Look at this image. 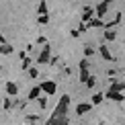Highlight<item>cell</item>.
Masks as SVG:
<instances>
[{
	"label": "cell",
	"mask_w": 125,
	"mask_h": 125,
	"mask_svg": "<svg viewBox=\"0 0 125 125\" xmlns=\"http://www.w3.org/2000/svg\"><path fill=\"white\" fill-rule=\"evenodd\" d=\"M31 66H33V58H29V55H27V58H25V60H21V70H29V68Z\"/></svg>",
	"instance_id": "obj_17"
},
{
	"label": "cell",
	"mask_w": 125,
	"mask_h": 125,
	"mask_svg": "<svg viewBox=\"0 0 125 125\" xmlns=\"http://www.w3.org/2000/svg\"><path fill=\"white\" fill-rule=\"evenodd\" d=\"M113 125H121V123H113Z\"/></svg>",
	"instance_id": "obj_33"
},
{
	"label": "cell",
	"mask_w": 125,
	"mask_h": 125,
	"mask_svg": "<svg viewBox=\"0 0 125 125\" xmlns=\"http://www.w3.org/2000/svg\"><path fill=\"white\" fill-rule=\"evenodd\" d=\"M103 101H105V94H103V92H98V94H94V96H92L90 105H101Z\"/></svg>",
	"instance_id": "obj_19"
},
{
	"label": "cell",
	"mask_w": 125,
	"mask_h": 125,
	"mask_svg": "<svg viewBox=\"0 0 125 125\" xmlns=\"http://www.w3.org/2000/svg\"><path fill=\"white\" fill-rule=\"evenodd\" d=\"M2 107H4V111H10V109H12V101H10V96H4Z\"/></svg>",
	"instance_id": "obj_24"
},
{
	"label": "cell",
	"mask_w": 125,
	"mask_h": 125,
	"mask_svg": "<svg viewBox=\"0 0 125 125\" xmlns=\"http://www.w3.org/2000/svg\"><path fill=\"white\" fill-rule=\"evenodd\" d=\"M0 72H2V66H0Z\"/></svg>",
	"instance_id": "obj_34"
},
{
	"label": "cell",
	"mask_w": 125,
	"mask_h": 125,
	"mask_svg": "<svg viewBox=\"0 0 125 125\" xmlns=\"http://www.w3.org/2000/svg\"><path fill=\"white\" fill-rule=\"evenodd\" d=\"M41 96V88H39V84L37 86H33L29 90V94H27V103H31V101H37V98Z\"/></svg>",
	"instance_id": "obj_10"
},
{
	"label": "cell",
	"mask_w": 125,
	"mask_h": 125,
	"mask_svg": "<svg viewBox=\"0 0 125 125\" xmlns=\"http://www.w3.org/2000/svg\"><path fill=\"white\" fill-rule=\"evenodd\" d=\"M49 58H51V45H43V49L37 55V64H49Z\"/></svg>",
	"instance_id": "obj_4"
},
{
	"label": "cell",
	"mask_w": 125,
	"mask_h": 125,
	"mask_svg": "<svg viewBox=\"0 0 125 125\" xmlns=\"http://www.w3.org/2000/svg\"><path fill=\"white\" fill-rule=\"evenodd\" d=\"M47 14V2L45 0H39V4H37V17H45Z\"/></svg>",
	"instance_id": "obj_14"
},
{
	"label": "cell",
	"mask_w": 125,
	"mask_h": 125,
	"mask_svg": "<svg viewBox=\"0 0 125 125\" xmlns=\"http://www.w3.org/2000/svg\"><path fill=\"white\" fill-rule=\"evenodd\" d=\"M19 94V84L12 80H6L4 82V96H17Z\"/></svg>",
	"instance_id": "obj_2"
},
{
	"label": "cell",
	"mask_w": 125,
	"mask_h": 125,
	"mask_svg": "<svg viewBox=\"0 0 125 125\" xmlns=\"http://www.w3.org/2000/svg\"><path fill=\"white\" fill-rule=\"evenodd\" d=\"M25 119H27V123H29V125H37V123H39V115H35V113H29Z\"/></svg>",
	"instance_id": "obj_18"
},
{
	"label": "cell",
	"mask_w": 125,
	"mask_h": 125,
	"mask_svg": "<svg viewBox=\"0 0 125 125\" xmlns=\"http://www.w3.org/2000/svg\"><path fill=\"white\" fill-rule=\"evenodd\" d=\"M90 19H94V8L92 6H84L82 8V23H88Z\"/></svg>",
	"instance_id": "obj_6"
},
{
	"label": "cell",
	"mask_w": 125,
	"mask_h": 125,
	"mask_svg": "<svg viewBox=\"0 0 125 125\" xmlns=\"http://www.w3.org/2000/svg\"><path fill=\"white\" fill-rule=\"evenodd\" d=\"M45 125H70L68 117H49Z\"/></svg>",
	"instance_id": "obj_8"
},
{
	"label": "cell",
	"mask_w": 125,
	"mask_h": 125,
	"mask_svg": "<svg viewBox=\"0 0 125 125\" xmlns=\"http://www.w3.org/2000/svg\"><path fill=\"white\" fill-rule=\"evenodd\" d=\"M111 92H121L123 94V90H125V82L119 78V80H115V82H111V88H109Z\"/></svg>",
	"instance_id": "obj_9"
},
{
	"label": "cell",
	"mask_w": 125,
	"mask_h": 125,
	"mask_svg": "<svg viewBox=\"0 0 125 125\" xmlns=\"http://www.w3.org/2000/svg\"><path fill=\"white\" fill-rule=\"evenodd\" d=\"M41 92H45V94H55V90H58V84H55L53 80H43L39 84Z\"/></svg>",
	"instance_id": "obj_3"
},
{
	"label": "cell",
	"mask_w": 125,
	"mask_h": 125,
	"mask_svg": "<svg viewBox=\"0 0 125 125\" xmlns=\"http://www.w3.org/2000/svg\"><path fill=\"white\" fill-rule=\"evenodd\" d=\"M37 105H39V109H45V107H47V96L41 94V96L37 98Z\"/></svg>",
	"instance_id": "obj_23"
},
{
	"label": "cell",
	"mask_w": 125,
	"mask_h": 125,
	"mask_svg": "<svg viewBox=\"0 0 125 125\" xmlns=\"http://www.w3.org/2000/svg\"><path fill=\"white\" fill-rule=\"evenodd\" d=\"M84 84H86V88H94L96 86V78L94 76H88L86 80H84Z\"/></svg>",
	"instance_id": "obj_21"
},
{
	"label": "cell",
	"mask_w": 125,
	"mask_h": 125,
	"mask_svg": "<svg viewBox=\"0 0 125 125\" xmlns=\"http://www.w3.org/2000/svg\"><path fill=\"white\" fill-rule=\"evenodd\" d=\"M109 12V6L105 2H101L98 4V6L94 8V19H98V21H105V14Z\"/></svg>",
	"instance_id": "obj_5"
},
{
	"label": "cell",
	"mask_w": 125,
	"mask_h": 125,
	"mask_svg": "<svg viewBox=\"0 0 125 125\" xmlns=\"http://www.w3.org/2000/svg\"><path fill=\"white\" fill-rule=\"evenodd\" d=\"M49 64H51V66H64V62H62L60 55H51V58H49Z\"/></svg>",
	"instance_id": "obj_20"
},
{
	"label": "cell",
	"mask_w": 125,
	"mask_h": 125,
	"mask_svg": "<svg viewBox=\"0 0 125 125\" xmlns=\"http://www.w3.org/2000/svg\"><path fill=\"white\" fill-rule=\"evenodd\" d=\"M27 72H29V78H37V76H39V70H37L35 66H31Z\"/></svg>",
	"instance_id": "obj_25"
},
{
	"label": "cell",
	"mask_w": 125,
	"mask_h": 125,
	"mask_svg": "<svg viewBox=\"0 0 125 125\" xmlns=\"http://www.w3.org/2000/svg\"><path fill=\"white\" fill-rule=\"evenodd\" d=\"M2 43H6V39H4V35L0 33V45H2Z\"/></svg>",
	"instance_id": "obj_31"
},
{
	"label": "cell",
	"mask_w": 125,
	"mask_h": 125,
	"mask_svg": "<svg viewBox=\"0 0 125 125\" xmlns=\"http://www.w3.org/2000/svg\"><path fill=\"white\" fill-rule=\"evenodd\" d=\"M64 74H72V68L70 66H64Z\"/></svg>",
	"instance_id": "obj_30"
},
{
	"label": "cell",
	"mask_w": 125,
	"mask_h": 125,
	"mask_svg": "<svg viewBox=\"0 0 125 125\" xmlns=\"http://www.w3.org/2000/svg\"><path fill=\"white\" fill-rule=\"evenodd\" d=\"M88 29H96V27H105V21H98V19H90L86 23Z\"/></svg>",
	"instance_id": "obj_15"
},
{
	"label": "cell",
	"mask_w": 125,
	"mask_h": 125,
	"mask_svg": "<svg viewBox=\"0 0 125 125\" xmlns=\"http://www.w3.org/2000/svg\"><path fill=\"white\" fill-rule=\"evenodd\" d=\"M68 111H70V94H64L60 98V103L55 105L51 117H68Z\"/></svg>",
	"instance_id": "obj_1"
},
{
	"label": "cell",
	"mask_w": 125,
	"mask_h": 125,
	"mask_svg": "<svg viewBox=\"0 0 125 125\" xmlns=\"http://www.w3.org/2000/svg\"><path fill=\"white\" fill-rule=\"evenodd\" d=\"M98 53L103 55V60H107V62H113V55H111V51H109V45L103 43L101 47H98Z\"/></svg>",
	"instance_id": "obj_12"
},
{
	"label": "cell",
	"mask_w": 125,
	"mask_h": 125,
	"mask_svg": "<svg viewBox=\"0 0 125 125\" xmlns=\"http://www.w3.org/2000/svg\"><path fill=\"white\" fill-rule=\"evenodd\" d=\"M12 51H14L12 45H8V43H2V45H0V53H2V55H10Z\"/></svg>",
	"instance_id": "obj_16"
},
{
	"label": "cell",
	"mask_w": 125,
	"mask_h": 125,
	"mask_svg": "<svg viewBox=\"0 0 125 125\" xmlns=\"http://www.w3.org/2000/svg\"><path fill=\"white\" fill-rule=\"evenodd\" d=\"M103 39L105 41H115L117 39V29H107L105 33H103Z\"/></svg>",
	"instance_id": "obj_13"
},
{
	"label": "cell",
	"mask_w": 125,
	"mask_h": 125,
	"mask_svg": "<svg viewBox=\"0 0 125 125\" xmlns=\"http://www.w3.org/2000/svg\"><path fill=\"white\" fill-rule=\"evenodd\" d=\"M37 45H47V39H45L43 35H39L37 37Z\"/></svg>",
	"instance_id": "obj_27"
},
{
	"label": "cell",
	"mask_w": 125,
	"mask_h": 125,
	"mask_svg": "<svg viewBox=\"0 0 125 125\" xmlns=\"http://www.w3.org/2000/svg\"><path fill=\"white\" fill-rule=\"evenodd\" d=\"M86 29H88V27H86V23H80V27H78L76 31H78V33H86Z\"/></svg>",
	"instance_id": "obj_28"
},
{
	"label": "cell",
	"mask_w": 125,
	"mask_h": 125,
	"mask_svg": "<svg viewBox=\"0 0 125 125\" xmlns=\"http://www.w3.org/2000/svg\"><path fill=\"white\" fill-rule=\"evenodd\" d=\"M103 2H105L107 6H109V4H113V2H115V0H103Z\"/></svg>",
	"instance_id": "obj_32"
},
{
	"label": "cell",
	"mask_w": 125,
	"mask_h": 125,
	"mask_svg": "<svg viewBox=\"0 0 125 125\" xmlns=\"http://www.w3.org/2000/svg\"><path fill=\"white\" fill-rule=\"evenodd\" d=\"M105 98H109V101H115V103H123V94L121 92H111V90H107L105 92Z\"/></svg>",
	"instance_id": "obj_11"
},
{
	"label": "cell",
	"mask_w": 125,
	"mask_h": 125,
	"mask_svg": "<svg viewBox=\"0 0 125 125\" xmlns=\"http://www.w3.org/2000/svg\"><path fill=\"white\" fill-rule=\"evenodd\" d=\"M94 47H92V45H84V60L86 58H90V55H94Z\"/></svg>",
	"instance_id": "obj_22"
},
{
	"label": "cell",
	"mask_w": 125,
	"mask_h": 125,
	"mask_svg": "<svg viewBox=\"0 0 125 125\" xmlns=\"http://www.w3.org/2000/svg\"><path fill=\"white\" fill-rule=\"evenodd\" d=\"M82 125H84V123H82Z\"/></svg>",
	"instance_id": "obj_35"
},
{
	"label": "cell",
	"mask_w": 125,
	"mask_h": 125,
	"mask_svg": "<svg viewBox=\"0 0 125 125\" xmlns=\"http://www.w3.org/2000/svg\"><path fill=\"white\" fill-rule=\"evenodd\" d=\"M88 111H92V105H90V103H80V105L76 107V115H78V117L86 115Z\"/></svg>",
	"instance_id": "obj_7"
},
{
	"label": "cell",
	"mask_w": 125,
	"mask_h": 125,
	"mask_svg": "<svg viewBox=\"0 0 125 125\" xmlns=\"http://www.w3.org/2000/svg\"><path fill=\"white\" fill-rule=\"evenodd\" d=\"M70 35H72V37H80V33H78L76 29H72V31H70Z\"/></svg>",
	"instance_id": "obj_29"
},
{
	"label": "cell",
	"mask_w": 125,
	"mask_h": 125,
	"mask_svg": "<svg viewBox=\"0 0 125 125\" xmlns=\"http://www.w3.org/2000/svg\"><path fill=\"white\" fill-rule=\"evenodd\" d=\"M37 23L39 25H47L49 23V17H47V14H45V17H37Z\"/></svg>",
	"instance_id": "obj_26"
}]
</instances>
